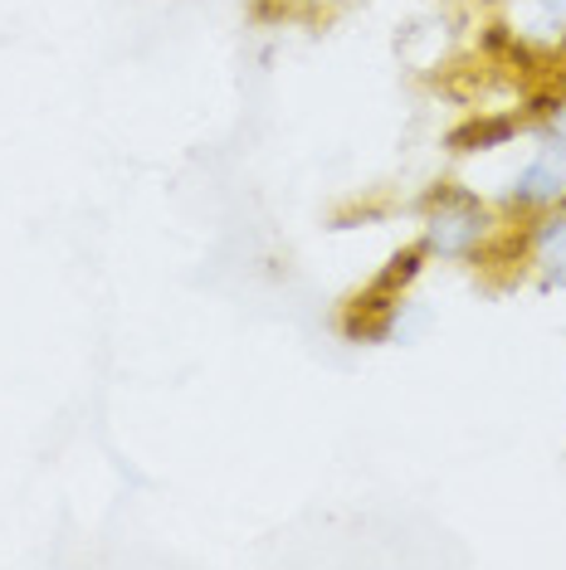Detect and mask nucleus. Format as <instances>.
<instances>
[{
    "instance_id": "obj_4",
    "label": "nucleus",
    "mask_w": 566,
    "mask_h": 570,
    "mask_svg": "<svg viewBox=\"0 0 566 570\" xmlns=\"http://www.w3.org/2000/svg\"><path fill=\"white\" fill-rule=\"evenodd\" d=\"M552 137H557V141H562V147H566V108L557 112V122H552Z\"/></svg>"
},
{
    "instance_id": "obj_2",
    "label": "nucleus",
    "mask_w": 566,
    "mask_h": 570,
    "mask_svg": "<svg viewBox=\"0 0 566 570\" xmlns=\"http://www.w3.org/2000/svg\"><path fill=\"white\" fill-rule=\"evenodd\" d=\"M562 196V166L552 161H533L513 186V205H547Z\"/></svg>"
},
{
    "instance_id": "obj_1",
    "label": "nucleus",
    "mask_w": 566,
    "mask_h": 570,
    "mask_svg": "<svg viewBox=\"0 0 566 570\" xmlns=\"http://www.w3.org/2000/svg\"><path fill=\"white\" fill-rule=\"evenodd\" d=\"M479 235H484V210L469 196H455L430 219V249H440V254H465Z\"/></svg>"
},
{
    "instance_id": "obj_3",
    "label": "nucleus",
    "mask_w": 566,
    "mask_h": 570,
    "mask_svg": "<svg viewBox=\"0 0 566 570\" xmlns=\"http://www.w3.org/2000/svg\"><path fill=\"white\" fill-rule=\"evenodd\" d=\"M537 258H543V274L557 283V288H566V219H557V225L543 229V239H537Z\"/></svg>"
}]
</instances>
